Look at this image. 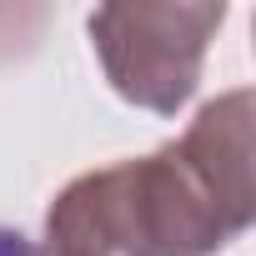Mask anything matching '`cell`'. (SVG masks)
Returning <instances> with one entry per match:
<instances>
[{
  "label": "cell",
  "instance_id": "cell-1",
  "mask_svg": "<svg viewBox=\"0 0 256 256\" xmlns=\"http://www.w3.org/2000/svg\"><path fill=\"white\" fill-rule=\"evenodd\" d=\"M251 90L196 110L181 141L76 176L46 206L36 256H216L256 216Z\"/></svg>",
  "mask_w": 256,
  "mask_h": 256
},
{
  "label": "cell",
  "instance_id": "cell-3",
  "mask_svg": "<svg viewBox=\"0 0 256 256\" xmlns=\"http://www.w3.org/2000/svg\"><path fill=\"white\" fill-rule=\"evenodd\" d=\"M0 256H36V246H30V236H26V231L0 226Z\"/></svg>",
  "mask_w": 256,
  "mask_h": 256
},
{
  "label": "cell",
  "instance_id": "cell-2",
  "mask_svg": "<svg viewBox=\"0 0 256 256\" xmlns=\"http://www.w3.org/2000/svg\"><path fill=\"white\" fill-rule=\"evenodd\" d=\"M226 6H100L86 30L100 56V70L120 100L156 116H176L201 80L206 46L221 30Z\"/></svg>",
  "mask_w": 256,
  "mask_h": 256
}]
</instances>
